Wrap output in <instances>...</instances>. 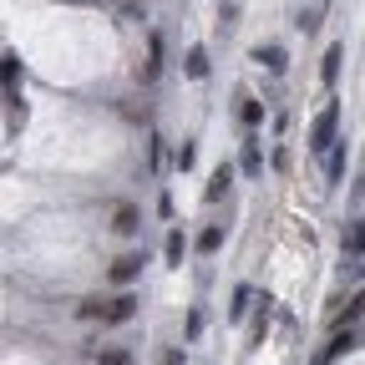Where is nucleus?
<instances>
[{"label":"nucleus","mask_w":365,"mask_h":365,"mask_svg":"<svg viewBox=\"0 0 365 365\" xmlns=\"http://www.w3.org/2000/svg\"><path fill=\"white\" fill-rule=\"evenodd\" d=\"M335 132H340V102H325L314 112V122H309V153L325 158L335 148Z\"/></svg>","instance_id":"f257e3e1"},{"label":"nucleus","mask_w":365,"mask_h":365,"mask_svg":"<svg viewBox=\"0 0 365 365\" xmlns=\"http://www.w3.org/2000/svg\"><path fill=\"white\" fill-rule=\"evenodd\" d=\"M143 264H148L143 254H117L107 274H112V284H132V279H137V274H143Z\"/></svg>","instance_id":"f03ea898"},{"label":"nucleus","mask_w":365,"mask_h":365,"mask_svg":"<svg viewBox=\"0 0 365 365\" xmlns=\"http://www.w3.org/2000/svg\"><path fill=\"white\" fill-rule=\"evenodd\" d=\"M132 314H137V294H132V289H122V294L107 299V325H127Z\"/></svg>","instance_id":"7ed1b4c3"},{"label":"nucleus","mask_w":365,"mask_h":365,"mask_svg":"<svg viewBox=\"0 0 365 365\" xmlns=\"http://www.w3.org/2000/svg\"><path fill=\"white\" fill-rule=\"evenodd\" d=\"M239 168H244L249 178H259V173H264V148H259V137H254V132L244 137V153H239Z\"/></svg>","instance_id":"20e7f679"},{"label":"nucleus","mask_w":365,"mask_h":365,"mask_svg":"<svg viewBox=\"0 0 365 365\" xmlns=\"http://www.w3.org/2000/svg\"><path fill=\"white\" fill-rule=\"evenodd\" d=\"M254 61H259V66H269L274 76H279L289 56H284V46H279V41H269V46H254Z\"/></svg>","instance_id":"39448f33"},{"label":"nucleus","mask_w":365,"mask_h":365,"mask_svg":"<svg viewBox=\"0 0 365 365\" xmlns=\"http://www.w3.org/2000/svg\"><path fill=\"white\" fill-rule=\"evenodd\" d=\"M228 182H234V168L218 163V168H213V178H208V188H203V198H208V203H218V198L228 193Z\"/></svg>","instance_id":"423d86ee"},{"label":"nucleus","mask_w":365,"mask_h":365,"mask_svg":"<svg viewBox=\"0 0 365 365\" xmlns=\"http://www.w3.org/2000/svg\"><path fill=\"white\" fill-rule=\"evenodd\" d=\"M360 314H365V289H355V294L345 299V309H335V325H340V330H350Z\"/></svg>","instance_id":"0eeeda50"},{"label":"nucleus","mask_w":365,"mask_h":365,"mask_svg":"<svg viewBox=\"0 0 365 365\" xmlns=\"http://www.w3.org/2000/svg\"><path fill=\"white\" fill-rule=\"evenodd\" d=\"M182 254H188V239H182V228L173 223L168 239H163V259H168V264H182Z\"/></svg>","instance_id":"6e6552de"},{"label":"nucleus","mask_w":365,"mask_h":365,"mask_svg":"<svg viewBox=\"0 0 365 365\" xmlns=\"http://www.w3.org/2000/svg\"><path fill=\"white\" fill-rule=\"evenodd\" d=\"M163 71V36H148V61H143V81H158Z\"/></svg>","instance_id":"1a4fd4ad"},{"label":"nucleus","mask_w":365,"mask_h":365,"mask_svg":"<svg viewBox=\"0 0 365 365\" xmlns=\"http://www.w3.org/2000/svg\"><path fill=\"white\" fill-rule=\"evenodd\" d=\"M137 223H143V213H137L132 203H117V213H112V228H117V234H137Z\"/></svg>","instance_id":"9d476101"},{"label":"nucleus","mask_w":365,"mask_h":365,"mask_svg":"<svg viewBox=\"0 0 365 365\" xmlns=\"http://www.w3.org/2000/svg\"><path fill=\"white\" fill-rule=\"evenodd\" d=\"M239 122H244V127H259V122H264V102H254L249 91H239Z\"/></svg>","instance_id":"9b49d317"},{"label":"nucleus","mask_w":365,"mask_h":365,"mask_svg":"<svg viewBox=\"0 0 365 365\" xmlns=\"http://www.w3.org/2000/svg\"><path fill=\"white\" fill-rule=\"evenodd\" d=\"M340 46H330V51H325V61H319V81H325V86H335V76H340Z\"/></svg>","instance_id":"f8f14e48"},{"label":"nucleus","mask_w":365,"mask_h":365,"mask_svg":"<svg viewBox=\"0 0 365 365\" xmlns=\"http://www.w3.org/2000/svg\"><path fill=\"white\" fill-rule=\"evenodd\" d=\"M182 71H188L193 81H203V76H208V51H203V46H193V51H188V61H182Z\"/></svg>","instance_id":"ddd939ff"},{"label":"nucleus","mask_w":365,"mask_h":365,"mask_svg":"<svg viewBox=\"0 0 365 365\" xmlns=\"http://www.w3.org/2000/svg\"><path fill=\"white\" fill-rule=\"evenodd\" d=\"M218 249H223V223H208L198 234V254H218Z\"/></svg>","instance_id":"4468645a"},{"label":"nucleus","mask_w":365,"mask_h":365,"mask_svg":"<svg viewBox=\"0 0 365 365\" xmlns=\"http://www.w3.org/2000/svg\"><path fill=\"white\" fill-rule=\"evenodd\" d=\"M345 254H365V218H355L345 228Z\"/></svg>","instance_id":"2eb2a0df"},{"label":"nucleus","mask_w":365,"mask_h":365,"mask_svg":"<svg viewBox=\"0 0 365 365\" xmlns=\"http://www.w3.org/2000/svg\"><path fill=\"white\" fill-rule=\"evenodd\" d=\"M0 71H6V91H16V86H21V56H16V51L0 56Z\"/></svg>","instance_id":"dca6fc26"},{"label":"nucleus","mask_w":365,"mask_h":365,"mask_svg":"<svg viewBox=\"0 0 365 365\" xmlns=\"http://www.w3.org/2000/svg\"><path fill=\"white\" fill-rule=\"evenodd\" d=\"M340 173H345V148L335 143V148L325 153V178H330V182H340Z\"/></svg>","instance_id":"f3484780"},{"label":"nucleus","mask_w":365,"mask_h":365,"mask_svg":"<svg viewBox=\"0 0 365 365\" xmlns=\"http://www.w3.org/2000/svg\"><path fill=\"white\" fill-rule=\"evenodd\" d=\"M249 304H254V289H249V284H239V289H234V304H228V314L244 319V314H249Z\"/></svg>","instance_id":"a211bd4d"},{"label":"nucleus","mask_w":365,"mask_h":365,"mask_svg":"<svg viewBox=\"0 0 365 365\" xmlns=\"http://www.w3.org/2000/svg\"><path fill=\"white\" fill-rule=\"evenodd\" d=\"M269 319H274V304H269V299H259V314H254V340H264Z\"/></svg>","instance_id":"6ab92c4d"},{"label":"nucleus","mask_w":365,"mask_h":365,"mask_svg":"<svg viewBox=\"0 0 365 365\" xmlns=\"http://www.w3.org/2000/svg\"><path fill=\"white\" fill-rule=\"evenodd\" d=\"M350 345H355V330H335V335H330V360H335V355H345Z\"/></svg>","instance_id":"aec40b11"},{"label":"nucleus","mask_w":365,"mask_h":365,"mask_svg":"<svg viewBox=\"0 0 365 365\" xmlns=\"http://www.w3.org/2000/svg\"><path fill=\"white\" fill-rule=\"evenodd\" d=\"M81 319H107V299H81Z\"/></svg>","instance_id":"412c9836"},{"label":"nucleus","mask_w":365,"mask_h":365,"mask_svg":"<svg viewBox=\"0 0 365 365\" xmlns=\"http://www.w3.org/2000/svg\"><path fill=\"white\" fill-rule=\"evenodd\" d=\"M193 163H198V148H193V143H182V148H178V168H182V173H188Z\"/></svg>","instance_id":"4be33fe9"},{"label":"nucleus","mask_w":365,"mask_h":365,"mask_svg":"<svg viewBox=\"0 0 365 365\" xmlns=\"http://www.w3.org/2000/svg\"><path fill=\"white\" fill-rule=\"evenodd\" d=\"M97 360H102V365H132V355H127V350H102Z\"/></svg>","instance_id":"5701e85b"},{"label":"nucleus","mask_w":365,"mask_h":365,"mask_svg":"<svg viewBox=\"0 0 365 365\" xmlns=\"http://www.w3.org/2000/svg\"><path fill=\"white\" fill-rule=\"evenodd\" d=\"M182 360H188L182 350H168V355H163V365H182Z\"/></svg>","instance_id":"b1692460"}]
</instances>
